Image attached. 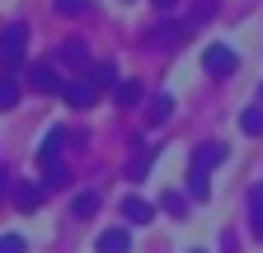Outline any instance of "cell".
I'll return each instance as SVG.
<instances>
[{"mask_svg":"<svg viewBox=\"0 0 263 253\" xmlns=\"http://www.w3.org/2000/svg\"><path fill=\"white\" fill-rule=\"evenodd\" d=\"M122 216L132 220V225H151L155 206H151V202H141V197H127V202H122Z\"/></svg>","mask_w":263,"mask_h":253,"instance_id":"obj_13","label":"cell"},{"mask_svg":"<svg viewBox=\"0 0 263 253\" xmlns=\"http://www.w3.org/2000/svg\"><path fill=\"white\" fill-rule=\"evenodd\" d=\"M127 248H132V235H127V230H118V225L99 235V253H127Z\"/></svg>","mask_w":263,"mask_h":253,"instance_id":"obj_11","label":"cell"},{"mask_svg":"<svg viewBox=\"0 0 263 253\" xmlns=\"http://www.w3.org/2000/svg\"><path fill=\"white\" fill-rule=\"evenodd\" d=\"M0 253H24V239L19 235H5V239H0Z\"/></svg>","mask_w":263,"mask_h":253,"instance_id":"obj_25","label":"cell"},{"mask_svg":"<svg viewBox=\"0 0 263 253\" xmlns=\"http://www.w3.org/2000/svg\"><path fill=\"white\" fill-rule=\"evenodd\" d=\"M61 145H66V132H61V126H52V132H47V141L38 145V164H43V169H47V164H57Z\"/></svg>","mask_w":263,"mask_h":253,"instance_id":"obj_10","label":"cell"},{"mask_svg":"<svg viewBox=\"0 0 263 253\" xmlns=\"http://www.w3.org/2000/svg\"><path fill=\"white\" fill-rule=\"evenodd\" d=\"M99 211V193H76L71 197V216L76 220H85V216H94Z\"/></svg>","mask_w":263,"mask_h":253,"instance_id":"obj_18","label":"cell"},{"mask_svg":"<svg viewBox=\"0 0 263 253\" xmlns=\"http://www.w3.org/2000/svg\"><path fill=\"white\" fill-rule=\"evenodd\" d=\"M221 160H226V145H221V141H202V145L193 150V169H202V174H207L212 164H221Z\"/></svg>","mask_w":263,"mask_h":253,"instance_id":"obj_5","label":"cell"},{"mask_svg":"<svg viewBox=\"0 0 263 253\" xmlns=\"http://www.w3.org/2000/svg\"><path fill=\"white\" fill-rule=\"evenodd\" d=\"M61 99L71 103V108H94V99H99V89H94L89 80H71V85H61Z\"/></svg>","mask_w":263,"mask_h":253,"instance_id":"obj_4","label":"cell"},{"mask_svg":"<svg viewBox=\"0 0 263 253\" xmlns=\"http://www.w3.org/2000/svg\"><path fill=\"white\" fill-rule=\"evenodd\" d=\"M160 206H164V211H174V216H183V211H188L179 193H164V197H160Z\"/></svg>","mask_w":263,"mask_h":253,"instance_id":"obj_24","label":"cell"},{"mask_svg":"<svg viewBox=\"0 0 263 253\" xmlns=\"http://www.w3.org/2000/svg\"><path fill=\"white\" fill-rule=\"evenodd\" d=\"M155 5H160V10H174V0H155Z\"/></svg>","mask_w":263,"mask_h":253,"instance_id":"obj_27","label":"cell"},{"mask_svg":"<svg viewBox=\"0 0 263 253\" xmlns=\"http://www.w3.org/2000/svg\"><path fill=\"white\" fill-rule=\"evenodd\" d=\"M94 89H118V66L113 61H89V75H85Z\"/></svg>","mask_w":263,"mask_h":253,"instance_id":"obj_7","label":"cell"},{"mask_svg":"<svg viewBox=\"0 0 263 253\" xmlns=\"http://www.w3.org/2000/svg\"><path fill=\"white\" fill-rule=\"evenodd\" d=\"M89 0H57V14H85Z\"/></svg>","mask_w":263,"mask_h":253,"instance_id":"obj_22","label":"cell"},{"mask_svg":"<svg viewBox=\"0 0 263 253\" xmlns=\"http://www.w3.org/2000/svg\"><path fill=\"white\" fill-rule=\"evenodd\" d=\"M188 197H193V202H202V197H207V174H202V169H193V174H188Z\"/></svg>","mask_w":263,"mask_h":253,"instance_id":"obj_21","label":"cell"},{"mask_svg":"<svg viewBox=\"0 0 263 253\" xmlns=\"http://www.w3.org/2000/svg\"><path fill=\"white\" fill-rule=\"evenodd\" d=\"M146 43L155 47V52H170V47H179V43H188V28L179 24V19H160L151 33H146Z\"/></svg>","mask_w":263,"mask_h":253,"instance_id":"obj_2","label":"cell"},{"mask_svg":"<svg viewBox=\"0 0 263 253\" xmlns=\"http://www.w3.org/2000/svg\"><path fill=\"white\" fill-rule=\"evenodd\" d=\"M43 183H47V187H61V183H66V169H61V164H47V169H43Z\"/></svg>","mask_w":263,"mask_h":253,"instance_id":"obj_23","label":"cell"},{"mask_svg":"<svg viewBox=\"0 0 263 253\" xmlns=\"http://www.w3.org/2000/svg\"><path fill=\"white\" fill-rule=\"evenodd\" d=\"M202 66H207V75H235V52L226 43H212L202 52Z\"/></svg>","mask_w":263,"mask_h":253,"instance_id":"obj_3","label":"cell"},{"mask_svg":"<svg viewBox=\"0 0 263 253\" xmlns=\"http://www.w3.org/2000/svg\"><path fill=\"white\" fill-rule=\"evenodd\" d=\"M249 230L263 239V183H258L254 193H249Z\"/></svg>","mask_w":263,"mask_h":253,"instance_id":"obj_15","label":"cell"},{"mask_svg":"<svg viewBox=\"0 0 263 253\" xmlns=\"http://www.w3.org/2000/svg\"><path fill=\"white\" fill-rule=\"evenodd\" d=\"M14 103H19V85H14V75H0V113L14 108Z\"/></svg>","mask_w":263,"mask_h":253,"instance_id":"obj_19","label":"cell"},{"mask_svg":"<svg viewBox=\"0 0 263 253\" xmlns=\"http://www.w3.org/2000/svg\"><path fill=\"white\" fill-rule=\"evenodd\" d=\"M216 14V0H197V5H193V14L183 19V28H188V33H193V28H202L207 19Z\"/></svg>","mask_w":263,"mask_h":253,"instance_id":"obj_17","label":"cell"},{"mask_svg":"<svg viewBox=\"0 0 263 253\" xmlns=\"http://www.w3.org/2000/svg\"><path fill=\"white\" fill-rule=\"evenodd\" d=\"M113 99H118V108H137L141 103V85L137 80H118V94H113Z\"/></svg>","mask_w":263,"mask_h":253,"instance_id":"obj_16","label":"cell"},{"mask_svg":"<svg viewBox=\"0 0 263 253\" xmlns=\"http://www.w3.org/2000/svg\"><path fill=\"white\" fill-rule=\"evenodd\" d=\"M5 187H10V174H5V169H0V197H5Z\"/></svg>","mask_w":263,"mask_h":253,"instance_id":"obj_26","label":"cell"},{"mask_svg":"<svg viewBox=\"0 0 263 253\" xmlns=\"http://www.w3.org/2000/svg\"><path fill=\"white\" fill-rule=\"evenodd\" d=\"M240 126H245L249 136H263V108H245L240 113Z\"/></svg>","mask_w":263,"mask_h":253,"instance_id":"obj_20","label":"cell"},{"mask_svg":"<svg viewBox=\"0 0 263 253\" xmlns=\"http://www.w3.org/2000/svg\"><path fill=\"white\" fill-rule=\"evenodd\" d=\"M14 206H19V211H38V206H43V187H38V183H19V187H14Z\"/></svg>","mask_w":263,"mask_h":253,"instance_id":"obj_12","label":"cell"},{"mask_svg":"<svg viewBox=\"0 0 263 253\" xmlns=\"http://www.w3.org/2000/svg\"><path fill=\"white\" fill-rule=\"evenodd\" d=\"M24 47H28V24L0 28V75H14L24 66Z\"/></svg>","mask_w":263,"mask_h":253,"instance_id":"obj_1","label":"cell"},{"mask_svg":"<svg viewBox=\"0 0 263 253\" xmlns=\"http://www.w3.org/2000/svg\"><path fill=\"white\" fill-rule=\"evenodd\" d=\"M170 113H174V99H170V94H155V99H151V108H146L151 126H160V122H170Z\"/></svg>","mask_w":263,"mask_h":253,"instance_id":"obj_14","label":"cell"},{"mask_svg":"<svg viewBox=\"0 0 263 253\" xmlns=\"http://www.w3.org/2000/svg\"><path fill=\"white\" fill-rule=\"evenodd\" d=\"M151 160H155V150H151L146 141H137V155H132V164H127V178H132V183H141V178L151 174Z\"/></svg>","mask_w":263,"mask_h":253,"instance_id":"obj_9","label":"cell"},{"mask_svg":"<svg viewBox=\"0 0 263 253\" xmlns=\"http://www.w3.org/2000/svg\"><path fill=\"white\" fill-rule=\"evenodd\" d=\"M61 61H66L71 71H85V66H89V47H85V38H66V43H61Z\"/></svg>","mask_w":263,"mask_h":253,"instance_id":"obj_6","label":"cell"},{"mask_svg":"<svg viewBox=\"0 0 263 253\" xmlns=\"http://www.w3.org/2000/svg\"><path fill=\"white\" fill-rule=\"evenodd\" d=\"M28 85L38 89V94H61V75H57L52 66H33V71H28Z\"/></svg>","mask_w":263,"mask_h":253,"instance_id":"obj_8","label":"cell"}]
</instances>
